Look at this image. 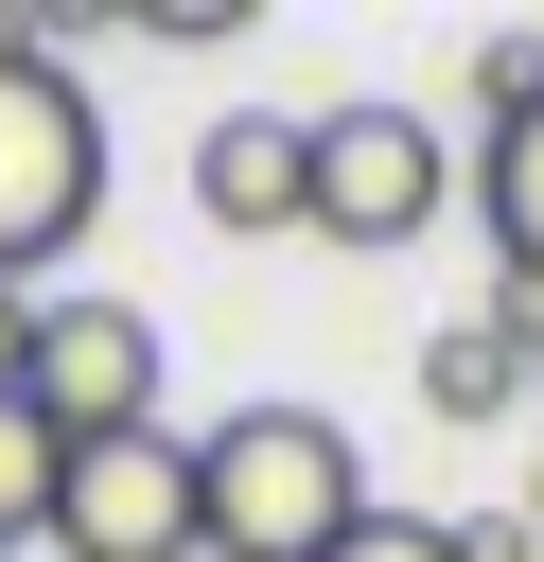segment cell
I'll return each mask as SVG.
<instances>
[{"mask_svg": "<svg viewBox=\"0 0 544 562\" xmlns=\"http://www.w3.org/2000/svg\"><path fill=\"white\" fill-rule=\"evenodd\" d=\"M70 0H0V281L70 263L88 211H105V123L70 88Z\"/></svg>", "mask_w": 544, "mask_h": 562, "instance_id": "cell-1", "label": "cell"}, {"mask_svg": "<svg viewBox=\"0 0 544 562\" xmlns=\"http://www.w3.org/2000/svg\"><path fill=\"white\" fill-rule=\"evenodd\" d=\"M193 509H211V562H333L369 527V457L333 404H246L193 439Z\"/></svg>", "mask_w": 544, "mask_h": 562, "instance_id": "cell-2", "label": "cell"}, {"mask_svg": "<svg viewBox=\"0 0 544 562\" xmlns=\"http://www.w3.org/2000/svg\"><path fill=\"white\" fill-rule=\"evenodd\" d=\"M456 211V140L421 105H316L298 123V228L316 246H421Z\"/></svg>", "mask_w": 544, "mask_h": 562, "instance_id": "cell-3", "label": "cell"}, {"mask_svg": "<svg viewBox=\"0 0 544 562\" xmlns=\"http://www.w3.org/2000/svg\"><path fill=\"white\" fill-rule=\"evenodd\" d=\"M53 562H211V509H193V439H175V422L70 439V474H53Z\"/></svg>", "mask_w": 544, "mask_h": 562, "instance_id": "cell-4", "label": "cell"}, {"mask_svg": "<svg viewBox=\"0 0 544 562\" xmlns=\"http://www.w3.org/2000/svg\"><path fill=\"white\" fill-rule=\"evenodd\" d=\"M18 404H35L53 439H123V422H158V316H140V299H35V369H18Z\"/></svg>", "mask_w": 544, "mask_h": 562, "instance_id": "cell-5", "label": "cell"}, {"mask_svg": "<svg viewBox=\"0 0 544 562\" xmlns=\"http://www.w3.org/2000/svg\"><path fill=\"white\" fill-rule=\"evenodd\" d=\"M193 211H211V228H298V123H281V105L193 123Z\"/></svg>", "mask_w": 544, "mask_h": 562, "instance_id": "cell-6", "label": "cell"}, {"mask_svg": "<svg viewBox=\"0 0 544 562\" xmlns=\"http://www.w3.org/2000/svg\"><path fill=\"white\" fill-rule=\"evenodd\" d=\"M421 404H439V422H509V404H526V334H509L491 299L439 316V334H421Z\"/></svg>", "mask_w": 544, "mask_h": 562, "instance_id": "cell-7", "label": "cell"}, {"mask_svg": "<svg viewBox=\"0 0 544 562\" xmlns=\"http://www.w3.org/2000/svg\"><path fill=\"white\" fill-rule=\"evenodd\" d=\"M474 211H491V263H509V299H544V123L474 140Z\"/></svg>", "mask_w": 544, "mask_h": 562, "instance_id": "cell-8", "label": "cell"}, {"mask_svg": "<svg viewBox=\"0 0 544 562\" xmlns=\"http://www.w3.org/2000/svg\"><path fill=\"white\" fill-rule=\"evenodd\" d=\"M53 474H70V439H53L35 404H0V562L53 544Z\"/></svg>", "mask_w": 544, "mask_h": 562, "instance_id": "cell-9", "label": "cell"}, {"mask_svg": "<svg viewBox=\"0 0 544 562\" xmlns=\"http://www.w3.org/2000/svg\"><path fill=\"white\" fill-rule=\"evenodd\" d=\"M474 123H544V35H474Z\"/></svg>", "mask_w": 544, "mask_h": 562, "instance_id": "cell-10", "label": "cell"}, {"mask_svg": "<svg viewBox=\"0 0 544 562\" xmlns=\"http://www.w3.org/2000/svg\"><path fill=\"white\" fill-rule=\"evenodd\" d=\"M333 562H456V527H421V509H369V527H351Z\"/></svg>", "mask_w": 544, "mask_h": 562, "instance_id": "cell-11", "label": "cell"}, {"mask_svg": "<svg viewBox=\"0 0 544 562\" xmlns=\"http://www.w3.org/2000/svg\"><path fill=\"white\" fill-rule=\"evenodd\" d=\"M456 562H544V527L526 509H456Z\"/></svg>", "mask_w": 544, "mask_h": 562, "instance_id": "cell-12", "label": "cell"}, {"mask_svg": "<svg viewBox=\"0 0 544 562\" xmlns=\"http://www.w3.org/2000/svg\"><path fill=\"white\" fill-rule=\"evenodd\" d=\"M18 369H35V281H0V404H18Z\"/></svg>", "mask_w": 544, "mask_h": 562, "instance_id": "cell-13", "label": "cell"}, {"mask_svg": "<svg viewBox=\"0 0 544 562\" xmlns=\"http://www.w3.org/2000/svg\"><path fill=\"white\" fill-rule=\"evenodd\" d=\"M526 404H544V316H526Z\"/></svg>", "mask_w": 544, "mask_h": 562, "instance_id": "cell-14", "label": "cell"}, {"mask_svg": "<svg viewBox=\"0 0 544 562\" xmlns=\"http://www.w3.org/2000/svg\"><path fill=\"white\" fill-rule=\"evenodd\" d=\"M509 509H526V527H544V474H526V492H509Z\"/></svg>", "mask_w": 544, "mask_h": 562, "instance_id": "cell-15", "label": "cell"}]
</instances>
